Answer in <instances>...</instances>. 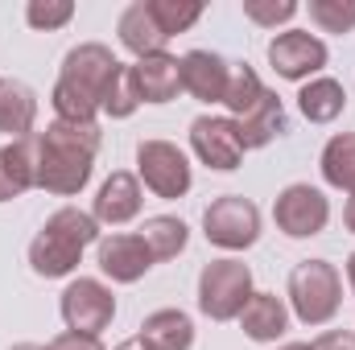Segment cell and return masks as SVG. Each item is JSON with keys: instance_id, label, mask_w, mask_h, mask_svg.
I'll use <instances>...</instances> for the list:
<instances>
[{"instance_id": "cell-32", "label": "cell", "mask_w": 355, "mask_h": 350, "mask_svg": "<svg viewBox=\"0 0 355 350\" xmlns=\"http://www.w3.org/2000/svg\"><path fill=\"white\" fill-rule=\"evenodd\" d=\"M12 198H21V190H17V181H12V174H8L4 149H0V202H12Z\"/></svg>"}, {"instance_id": "cell-22", "label": "cell", "mask_w": 355, "mask_h": 350, "mask_svg": "<svg viewBox=\"0 0 355 350\" xmlns=\"http://www.w3.org/2000/svg\"><path fill=\"white\" fill-rule=\"evenodd\" d=\"M322 177H327V185H335V190H347L355 198V132H339V136H331L327 140V149H322Z\"/></svg>"}, {"instance_id": "cell-18", "label": "cell", "mask_w": 355, "mask_h": 350, "mask_svg": "<svg viewBox=\"0 0 355 350\" xmlns=\"http://www.w3.org/2000/svg\"><path fill=\"white\" fill-rule=\"evenodd\" d=\"M33 124H37V95L21 79H0V132L21 140L33 136Z\"/></svg>"}, {"instance_id": "cell-3", "label": "cell", "mask_w": 355, "mask_h": 350, "mask_svg": "<svg viewBox=\"0 0 355 350\" xmlns=\"http://www.w3.org/2000/svg\"><path fill=\"white\" fill-rule=\"evenodd\" d=\"M343 276L327 260H302L289 272V305L302 326H327L339 313Z\"/></svg>"}, {"instance_id": "cell-27", "label": "cell", "mask_w": 355, "mask_h": 350, "mask_svg": "<svg viewBox=\"0 0 355 350\" xmlns=\"http://www.w3.org/2000/svg\"><path fill=\"white\" fill-rule=\"evenodd\" d=\"M141 107V99H137V91H132V79H128V66H120V75L112 79V87L103 91V116H112V120H128L132 111Z\"/></svg>"}, {"instance_id": "cell-11", "label": "cell", "mask_w": 355, "mask_h": 350, "mask_svg": "<svg viewBox=\"0 0 355 350\" xmlns=\"http://www.w3.org/2000/svg\"><path fill=\"white\" fill-rule=\"evenodd\" d=\"M268 62L281 79L302 83V79H310L327 66V46L306 29H289V33H277L268 42Z\"/></svg>"}, {"instance_id": "cell-31", "label": "cell", "mask_w": 355, "mask_h": 350, "mask_svg": "<svg viewBox=\"0 0 355 350\" xmlns=\"http://www.w3.org/2000/svg\"><path fill=\"white\" fill-rule=\"evenodd\" d=\"M310 350H355V334H347V330H327V334H318L310 342Z\"/></svg>"}, {"instance_id": "cell-30", "label": "cell", "mask_w": 355, "mask_h": 350, "mask_svg": "<svg viewBox=\"0 0 355 350\" xmlns=\"http://www.w3.org/2000/svg\"><path fill=\"white\" fill-rule=\"evenodd\" d=\"M46 350H103V342H99L95 334H75V330H67V334H58Z\"/></svg>"}, {"instance_id": "cell-8", "label": "cell", "mask_w": 355, "mask_h": 350, "mask_svg": "<svg viewBox=\"0 0 355 350\" xmlns=\"http://www.w3.org/2000/svg\"><path fill=\"white\" fill-rule=\"evenodd\" d=\"M272 219H277V231H285L289 239H310L331 223V202L322 198V190H314L306 181H293L277 194Z\"/></svg>"}, {"instance_id": "cell-5", "label": "cell", "mask_w": 355, "mask_h": 350, "mask_svg": "<svg viewBox=\"0 0 355 350\" xmlns=\"http://www.w3.org/2000/svg\"><path fill=\"white\" fill-rule=\"evenodd\" d=\"M202 235L223 252H244L261 239V210L240 194H223L202 210Z\"/></svg>"}, {"instance_id": "cell-34", "label": "cell", "mask_w": 355, "mask_h": 350, "mask_svg": "<svg viewBox=\"0 0 355 350\" xmlns=\"http://www.w3.org/2000/svg\"><path fill=\"white\" fill-rule=\"evenodd\" d=\"M347 284H352V293H355V252L347 256Z\"/></svg>"}, {"instance_id": "cell-37", "label": "cell", "mask_w": 355, "mask_h": 350, "mask_svg": "<svg viewBox=\"0 0 355 350\" xmlns=\"http://www.w3.org/2000/svg\"><path fill=\"white\" fill-rule=\"evenodd\" d=\"M277 350H310L306 342H285V347H277Z\"/></svg>"}, {"instance_id": "cell-23", "label": "cell", "mask_w": 355, "mask_h": 350, "mask_svg": "<svg viewBox=\"0 0 355 350\" xmlns=\"http://www.w3.org/2000/svg\"><path fill=\"white\" fill-rule=\"evenodd\" d=\"M141 239H145V248H149L153 260H174V256L186 252L190 231H186V223L174 219V214H157V219H145Z\"/></svg>"}, {"instance_id": "cell-1", "label": "cell", "mask_w": 355, "mask_h": 350, "mask_svg": "<svg viewBox=\"0 0 355 350\" xmlns=\"http://www.w3.org/2000/svg\"><path fill=\"white\" fill-rule=\"evenodd\" d=\"M37 153V185L46 194H79L91 181L95 153H99V124L95 120H54L42 136Z\"/></svg>"}, {"instance_id": "cell-28", "label": "cell", "mask_w": 355, "mask_h": 350, "mask_svg": "<svg viewBox=\"0 0 355 350\" xmlns=\"http://www.w3.org/2000/svg\"><path fill=\"white\" fill-rule=\"evenodd\" d=\"M71 17H75V4H71V0H29V4H25V21H29L33 29H42V33L62 29Z\"/></svg>"}, {"instance_id": "cell-25", "label": "cell", "mask_w": 355, "mask_h": 350, "mask_svg": "<svg viewBox=\"0 0 355 350\" xmlns=\"http://www.w3.org/2000/svg\"><path fill=\"white\" fill-rule=\"evenodd\" d=\"M149 12L162 25V33L174 37V33H186L202 17V4L198 0H149Z\"/></svg>"}, {"instance_id": "cell-33", "label": "cell", "mask_w": 355, "mask_h": 350, "mask_svg": "<svg viewBox=\"0 0 355 350\" xmlns=\"http://www.w3.org/2000/svg\"><path fill=\"white\" fill-rule=\"evenodd\" d=\"M343 223H347V231H355V198H347V210H343Z\"/></svg>"}, {"instance_id": "cell-6", "label": "cell", "mask_w": 355, "mask_h": 350, "mask_svg": "<svg viewBox=\"0 0 355 350\" xmlns=\"http://www.w3.org/2000/svg\"><path fill=\"white\" fill-rule=\"evenodd\" d=\"M120 66H124V62H120L107 46H99V42H83V46H75V50L62 58L58 87L75 91V95H83L87 103L103 107V91L112 87V79L120 75Z\"/></svg>"}, {"instance_id": "cell-19", "label": "cell", "mask_w": 355, "mask_h": 350, "mask_svg": "<svg viewBox=\"0 0 355 350\" xmlns=\"http://www.w3.org/2000/svg\"><path fill=\"white\" fill-rule=\"evenodd\" d=\"M240 326L252 342H277L289 330V309L277 293H252V301L240 313Z\"/></svg>"}, {"instance_id": "cell-15", "label": "cell", "mask_w": 355, "mask_h": 350, "mask_svg": "<svg viewBox=\"0 0 355 350\" xmlns=\"http://www.w3.org/2000/svg\"><path fill=\"white\" fill-rule=\"evenodd\" d=\"M227 58L211 54V50H190L182 58V91L194 95L198 103H223V87H227Z\"/></svg>"}, {"instance_id": "cell-17", "label": "cell", "mask_w": 355, "mask_h": 350, "mask_svg": "<svg viewBox=\"0 0 355 350\" xmlns=\"http://www.w3.org/2000/svg\"><path fill=\"white\" fill-rule=\"evenodd\" d=\"M137 342L145 350H190L194 347V322L182 309H157L141 322Z\"/></svg>"}, {"instance_id": "cell-20", "label": "cell", "mask_w": 355, "mask_h": 350, "mask_svg": "<svg viewBox=\"0 0 355 350\" xmlns=\"http://www.w3.org/2000/svg\"><path fill=\"white\" fill-rule=\"evenodd\" d=\"M236 132H240V145H244V153L248 149H265L272 136H281L285 132V107H281V99L265 91L261 95V103L248 111V116H240L236 120Z\"/></svg>"}, {"instance_id": "cell-24", "label": "cell", "mask_w": 355, "mask_h": 350, "mask_svg": "<svg viewBox=\"0 0 355 350\" xmlns=\"http://www.w3.org/2000/svg\"><path fill=\"white\" fill-rule=\"evenodd\" d=\"M265 83L257 79V71L252 66H244V62H232L227 66V87H223V107L232 111V120H240V116H248L257 103H261V95H265Z\"/></svg>"}, {"instance_id": "cell-26", "label": "cell", "mask_w": 355, "mask_h": 350, "mask_svg": "<svg viewBox=\"0 0 355 350\" xmlns=\"http://www.w3.org/2000/svg\"><path fill=\"white\" fill-rule=\"evenodd\" d=\"M310 21L322 33H352L355 29V0H310Z\"/></svg>"}, {"instance_id": "cell-7", "label": "cell", "mask_w": 355, "mask_h": 350, "mask_svg": "<svg viewBox=\"0 0 355 350\" xmlns=\"http://www.w3.org/2000/svg\"><path fill=\"white\" fill-rule=\"evenodd\" d=\"M58 309H62L67 330H75V334H95V338H99V334L112 326V317H116V297H112V288H107L103 280L79 276V280H71V284L62 288Z\"/></svg>"}, {"instance_id": "cell-9", "label": "cell", "mask_w": 355, "mask_h": 350, "mask_svg": "<svg viewBox=\"0 0 355 350\" xmlns=\"http://www.w3.org/2000/svg\"><path fill=\"white\" fill-rule=\"evenodd\" d=\"M137 169H141L145 190H153L157 198H182L194 181L186 153L170 140H141L137 145Z\"/></svg>"}, {"instance_id": "cell-14", "label": "cell", "mask_w": 355, "mask_h": 350, "mask_svg": "<svg viewBox=\"0 0 355 350\" xmlns=\"http://www.w3.org/2000/svg\"><path fill=\"white\" fill-rule=\"evenodd\" d=\"M141 202H145L141 177L116 169V174L99 185L95 206H91V219H95V223H107V227H124V223H132V219L141 214Z\"/></svg>"}, {"instance_id": "cell-36", "label": "cell", "mask_w": 355, "mask_h": 350, "mask_svg": "<svg viewBox=\"0 0 355 350\" xmlns=\"http://www.w3.org/2000/svg\"><path fill=\"white\" fill-rule=\"evenodd\" d=\"M116 350H145V347H141V342L132 338V342H120V347H116Z\"/></svg>"}, {"instance_id": "cell-10", "label": "cell", "mask_w": 355, "mask_h": 350, "mask_svg": "<svg viewBox=\"0 0 355 350\" xmlns=\"http://www.w3.org/2000/svg\"><path fill=\"white\" fill-rule=\"evenodd\" d=\"M190 149L202 165H211L219 174H232L244 161V145H240L232 116H198L190 124Z\"/></svg>"}, {"instance_id": "cell-29", "label": "cell", "mask_w": 355, "mask_h": 350, "mask_svg": "<svg viewBox=\"0 0 355 350\" xmlns=\"http://www.w3.org/2000/svg\"><path fill=\"white\" fill-rule=\"evenodd\" d=\"M244 17L257 25H281L297 17V0H244Z\"/></svg>"}, {"instance_id": "cell-21", "label": "cell", "mask_w": 355, "mask_h": 350, "mask_svg": "<svg viewBox=\"0 0 355 350\" xmlns=\"http://www.w3.org/2000/svg\"><path fill=\"white\" fill-rule=\"evenodd\" d=\"M297 107H302V116L310 124H331V120H339L347 111V91L335 79H310L297 91Z\"/></svg>"}, {"instance_id": "cell-35", "label": "cell", "mask_w": 355, "mask_h": 350, "mask_svg": "<svg viewBox=\"0 0 355 350\" xmlns=\"http://www.w3.org/2000/svg\"><path fill=\"white\" fill-rule=\"evenodd\" d=\"M8 350H46V347H37V342H17V347H8Z\"/></svg>"}, {"instance_id": "cell-12", "label": "cell", "mask_w": 355, "mask_h": 350, "mask_svg": "<svg viewBox=\"0 0 355 350\" xmlns=\"http://www.w3.org/2000/svg\"><path fill=\"white\" fill-rule=\"evenodd\" d=\"M95 260H99V272L112 276L116 284H137L157 264L149 256V248H145L141 235H124V231L120 235H103L95 243Z\"/></svg>"}, {"instance_id": "cell-16", "label": "cell", "mask_w": 355, "mask_h": 350, "mask_svg": "<svg viewBox=\"0 0 355 350\" xmlns=\"http://www.w3.org/2000/svg\"><path fill=\"white\" fill-rule=\"evenodd\" d=\"M116 33H120V46L128 50V54H137V58H149V54H166V33H162V25L153 21V12H149V0H132L124 12H120V25H116Z\"/></svg>"}, {"instance_id": "cell-13", "label": "cell", "mask_w": 355, "mask_h": 350, "mask_svg": "<svg viewBox=\"0 0 355 350\" xmlns=\"http://www.w3.org/2000/svg\"><path fill=\"white\" fill-rule=\"evenodd\" d=\"M128 79L141 103H170L182 91V58L174 54H149L128 66Z\"/></svg>"}, {"instance_id": "cell-4", "label": "cell", "mask_w": 355, "mask_h": 350, "mask_svg": "<svg viewBox=\"0 0 355 350\" xmlns=\"http://www.w3.org/2000/svg\"><path fill=\"white\" fill-rule=\"evenodd\" d=\"M252 301V268L244 260H211L198 276V309L211 322H232Z\"/></svg>"}, {"instance_id": "cell-2", "label": "cell", "mask_w": 355, "mask_h": 350, "mask_svg": "<svg viewBox=\"0 0 355 350\" xmlns=\"http://www.w3.org/2000/svg\"><path fill=\"white\" fill-rule=\"evenodd\" d=\"M91 243H99V223L91 219L87 210H79V206H62L33 235V243H29V268L37 276H46V280L71 276Z\"/></svg>"}]
</instances>
